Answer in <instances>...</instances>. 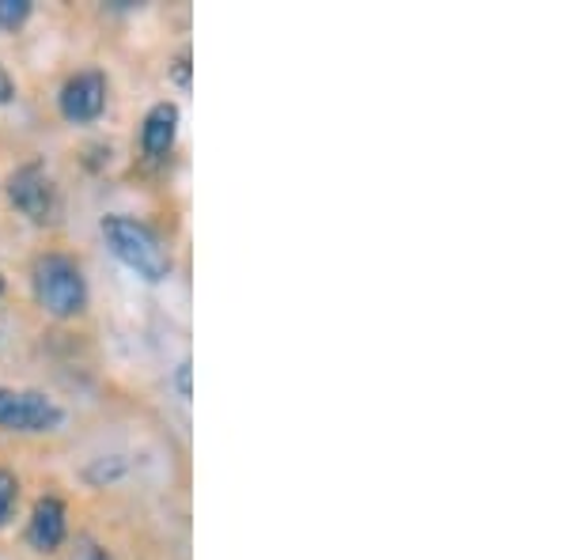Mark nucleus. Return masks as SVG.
Here are the masks:
<instances>
[{
	"mask_svg": "<svg viewBox=\"0 0 568 560\" xmlns=\"http://www.w3.org/2000/svg\"><path fill=\"white\" fill-rule=\"evenodd\" d=\"M103 238L114 251L118 262H125L136 277H144L149 284L163 281L171 273V254L160 243V235L149 224L133 216H103Z\"/></svg>",
	"mask_w": 568,
	"mask_h": 560,
	"instance_id": "f257e3e1",
	"label": "nucleus"
},
{
	"mask_svg": "<svg viewBox=\"0 0 568 560\" xmlns=\"http://www.w3.org/2000/svg\"><path fill=\"white\" fill-rule=\"evenodd\" d=\"M34 299L45 315L77 318L88 307V281L80 265L65 254H45L34 262Z\"/></svg>",
	"mask_w": 568,
	"mask_h": 560,
	"instance_id": "f03ea898",
	"label": "nucleus"
},
{
	"mask_svg": "<svg viewBox=\"0 0 568 560\" xmlns=\"http://www.w3.org/2000/svg\"><path fill=\"white\" fill-rule=\"evenodd\" d=\"M8 197H12V205L39 227L58 224L61 220V194L39 160H31L12 171V179H8Z\"/></svg>",
	"mask_w": 568,
	"mask_h": 560,
	"instance_id": "7ed1b4c3",
	"label": "nucleus"
},
{
	"mask_svg": "<svg viewBox=\"0 0 568 560\" xmlns=\"http://www.w3.org/2000/svg\"><path fill=\"white\" fill-rule=\"evenodd\" d=\"M65 413L39 390H4L0 387V428L8 431H58Z\"/></svg>",
	"mask_w": 568,
	"mask_h": 560,
	"instance_id": "20e7f679",
	"label": "nucleus"
},
{
	"mask_svg": "<svg viewBox=\"0 0 568 560\" xmlns=\"http://www.w3.org/2000/svg\"><path fill=\"white\" fill-rule=\"evenodd\" d=\"M58 103H61V114H65V122H72V125L95 122V118L103 114V106H106V77L99 69L77 72V77H72L69 84L61 88Z\"/></svg>",
	"mask_w": 568,
	"mask_h": 560,
	"instance_id": "39448f33",
	"label": "nucleus"
},
{
	"mask_svg": "<svg viewBox=\"0 0 568 560\" xmlns=\"http://www.w3.org/2000/svg\"><path fill=\"white\" fill-rule=\"evenodd\" d=\"M65 530H69L65 503H61L58 496H42L31 511V522H27V541H31V549H39V553H53V549L65 541Z\"/></svg>",
	"mask_w": 568,
	"mask_h": 560,
	"instance_id": "423d86ee",
	"label": "nucleus"
},
{
	"mask_svg": "<svg viewBox=\"0 0 568 560\" xmlns=\"http://www.w3.org/2000/svg\"><path fill=\"white\" fill-rule=\"evenodd\" d=\"M175 136H179V106L155 103L141 125V152L149 160H163V155L175 149Z\"/></svg>",
	"mask_w": 568,
	"mask_h": 560,
	"instance_id": "0eeeda50",
	"label": "nucleus"
},
{
	"mask_svg": "<svg viewBox=\"0 0 568 560\" xmlns=\"http://www.w3.org/2000/svg\"><path fill=\"white\" fill-rule=\"evenodd\" d=\"M31 20V0H0V27L4 31H16Z\"/></svg>",
	"mask_w": 568,
	"mask_h": 560,
	"instance_id": "6e6552de",
	"label": "nucleus"
},
{
	"mask_svg": "<svg viewBox=\"0 0 568 560\" xmlns=\"http://www.w3.org/2000/svg\"><path fill=\"white\" fill-rule=\"evenodd\" d=\"M16 500H20V481H16L12 470H0V527L12 516Z\"/></svg>",
	"mask_w": 568,
	"mask_h": 560,
	"instance_id": "1a4fd4ad",
	"label": "nucleus"
},
{
	"mask_svg": "<svg viewBox=\"0 0 568 560\" xmlns=\"http://www.w3.org/2000/svg\"><path fill=\"white\" fill-rule=\"evenodd\" d=\"M171 77H175L179 88H190V53H179L175 58V69H171Z\"/></svg>",
	"mask_w": 568,
	"mask_h": 560,
	"instance_id": "9d476101",
	"label": "nucleus"
},
{
	"mask_svg": "<svg viewBox=\"0 0 568 560\" xmlns=\"http://www.w3.org/2000/svg\"><path fill=\"white\" fill-rule=\"evenodd\" d=\"M175 390H179V398H190V360H182V364H179V371H175Z\"/></svg>",
	"mask_w": 568,
	"mask_h": 560,
	"instance_id": "9b49d317",
	"label": "nucleus"
},
{
	"mask_svg": "<svg viewBox=\"0 0 568 560\" xmlns=\"http://www.w3.org/2000/svg\"><path fill=\"white\" fill-rule=\"evenodd\" d=\"M12 95H16V84H12V77H8V72L0 69V106H4V103H12Z\"/></svg>",
	"mask_w": 568,
	"mask_h": 560,
	"instance_id": "f8f14e48",
	"label": "nucleus"
},
{
	"mask_svg": "<svg viewBox=\"0 0 568 560\" xmlns=\"http://www.w3.org/2000/svg\"><path fill=\"white\" fill-rule=\"evenodd\" d=\"M80 560H110V553H106V549L91 546V549H84V553H80Z\"/></svg>",
	"mask_w": 568,
	"mask_h": 560,
	"instance_id": "ddd939ff",
	"label": "nucleus"
},
{
	"mask_svg": "<svg viewBox=\"0 0 568 560\" xmlns=\"http://www.w3.org/2000/svg\"><path fill=\"white\" fill-rule=\"evenodd\" d=\"M0 296H4V277H0Z\"/></svg>",
	"mask_w": 568,
	"mask_h": 560,
	"instance_id": "4468645a",
	"label": "nucleus"
}]
</instances>
